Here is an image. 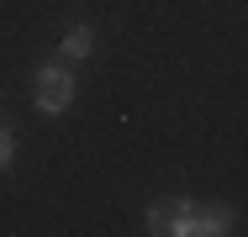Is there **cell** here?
<instances>
[{
    "mask_svg": "<svg viewBox=\"0 0 248 237\" xmlns=\"http://www.w3.org/2000/svg\"><path fill=\"white\" fill-rule=\"evenodd\" d=\"M32 90H37V111L43 116H63L74 105V69L69 63H43Z\"/></svg>",
    "mask_w": 248,
    "mask_h": 237,
    "instance_id": "obj_1",
    "label": "cell"
},
{
    "mask_svg": "<svg viewBox=\"0 0 248 237\" xmlns=\"http://www.w3.org/2000/svg\"><path fill=\"white\" fill-rule=\"evenodd\" d=\"M90 53H95V32H90V21H79V27H69V32H63V43H58V58L79 63V58H90Z\"/></svg>",
    "mask_w": 248,
    "mask_h": 237,
    "instance_id": "obj_2",
    "label": "cell"
},
{
    "mask_svg": "<svg viewBox=\"0 0 248 237\" xmlns=\"http://www.w3.org/2000/svg\"><path fill=\"white\" fill-rule=\"evenodd\" d=\"M169 237H201V206H196V200H174Z\"/></svg>",
    "mask_w": 248,
    "mask_h": 237,
    "instance_id": "obj_3",
    "label": "cell"
},
{
    "mask_svg": "<svg viewBox=\"0 0 248 237\" xmlns=\"http://www.w3.org/2000/svg\"><path fill=\"white\" fill-rule=\"evenodd\" d=\"M232 232V211L217 200V206H201V237H222Z\"/></svg>",
    "mask_w": 248,
    "mask_h": 237,
    "instance_id": "obj_4",
    "label": "cell"
},
{
    "mask_svg": "<svg viewBox=\"0 0 248 237\" xmlns=\"http://www.w3.org/2000/svg\"><path fill=\"white\" fill-rule=\"evenodd\" d=\"M169 216H174V200H153V206H148V232L153 237H169Z\"/></svg>",
    "mask_w": 248,
    "mask_h": 237,
    "instance_id": "obj_5",
    "label": "cell"
},
{
    "mask_svg": "<svg viewBox=\"0 0 248 237\" xmlns=\"http://www.w3.org/2000/svg\"><path fill=\"white\" fill-rule=\"evenodd\" d=\"M11 158H16V132H11V127H0V169H5Z\"/></svg>",
    "mask_w": 248,
    "mask_h": 237,
    "instance_id": "obj_6",
    "label": "cell"
}]
</instances>
